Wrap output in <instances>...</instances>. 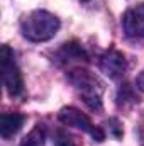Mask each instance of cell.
Segmentation results:
<instances>
[{
	"instance_id": "obj_9",
	"label": "cell",
	"mask_w": 144,
	"mask_h": 146,
	"mask_svg": "<svg viewBox=\"0 0 144 146\" xmlns=\"http://www.w3.org/2000/svg\"><path fill=\"white\" fill-rule=\"evenodd\" d=\"M56 146H75V145H73V141L70 138H59V141L56 143Z\"/></svg>"
},
{
	"instance_id": "obj_6",
	"label": "cell",
	"mask_w": 144,
	"mask_h": 146,
	"mask_svg": "<svg viewBox=\"0 0 144 146\" xmlns=\"http://www.w3.org/2000/svg\"><path fill=\"white\" fill-rule=\"evenodd\" d=\"M24 121H26V117L22 114H12V112L2 114V117H0V134H2V138L7 139V138H12L15 133H19Z\"/></svg>"
},
{
	"instance_id": "obj_8",
	"label": "cell",
	"mask_w": 144,
	"mask_h": 146,
	"mask_svg": "<svg viewBox=\"0 0 144 146\" xmlns=\"http://www.w3.org/2000/svg\"><path fill=\"white\" fill-rule=\"evenodd\" d=\"M63 51L66 53L68 58H78V60H87V54L85 51L81 49V46L75 44V42H70V44H65Z\"/></svg>"
},
{
	"instance_id": "obj_3",
	"label": "cell",
	"mask_w": 144,
	"mask_h": 146,
	"mask_svg": "<svg viewBox=\"0 0 144 146\" xmlns=\"http://www.w3.org/2000/svg\"><path fill=\"white\" fill-rule=\"evenodd\" d=\"M58 117H59V121H61L63 124H66V126H70V127H76V129H80V131L88 133L95 141H104V139H105L104 131H102L100 127L93 126L92 121L88 119V115L83 114L81 110L75 109V107H65V109L59 110Z\"/></svg>"
},
{
	"instance_id": "obj_7",
	"label": "cell",
	"mask_w": 144,
	"mask_h": 146,
	"mask_svg": "<svg viewBox=\"0 0 144 146\" xmlns=\"http://www.w3.org/2000/svg\"><path fill=\"white\" fill-rule=\"evenodd\" d=\"M44 141H46V134H44L42 126H36V127L22 139L20 146H44Z\"/></svg>"
},
{
	"instance_id": "obj_4",
	"label": "cell",
	"mask_w": 144,
	"mask_h": 146,
	"mask_svg": "<svg viewBox=\"0 0 144 146\" xmlns=\"http://www.w3.org/2000/svg\"><path fill=\"white\" fill-rule=\"evenodd\" d=\"M124 33L132 39H143L144 37V3H139L132 9H129L124 14L122 19Z\"/></svg>"
},
{
	"instance_id": "obj_5",
	"label": "cell",
	"mask_w": 144,
	"mask_h": 146,
	"mask_svg": "<svg viewBox=\"0 0 144 146\" xmlns=\"http://www.w3.org/2000/svg\"><path fill=\"white\" fill-rule=\"evenodd\" d=\"M100 68L110 78H120L127 70V63L122 53L110 49L100 58Z\"/></svg>"
},
{
	"instance_id": "obj_2",
	"label": "cell",
	"mask_w": 144,
	"mask_h": 146,
	"mask_svg": "<svg viewBox=\"0 0 144 146\" xmlns=\"http://www.w3.org/2000/svg\"><path fill=\"white\" fill-rule=\"evenodd\" d=\"M0 63H2V78L5 90L10 97H17L24 92V80L19 72L17 65L14 63V53L9 46H2L0 49Z\"/></svg>"
},
{
	"instance_id": "obj_10",
	"label": "cell",
	"mask_w": 144,
	"mask_h": 146,
	"mask_svg": "<svg viewBox=\"0 0 144 146\" xmlns=\"http://www.w3.org/2000/svg\"><path fill=\"white\" fill-rule=\"evenodd\" d=\"M137 85H139V88H141V90H144V73L137 78Z\"/></svg>"
},
{
	"instance_id": "obj_1",
	"label": "cell",
	"mask_w": 144,
	"mask_h": 146,
	"mask_svg": "<svg viewBox=\"0 0 144 146\" xmlns=\"http://www.w3.org/2000/svg\"><path fill=\"white\" fill-rule=\"evenodd\" d=\"M59 29V19L48 10H34L20 22V31L26 39L42 42L56 36Z\"/></svg>"
}]
</instances>
